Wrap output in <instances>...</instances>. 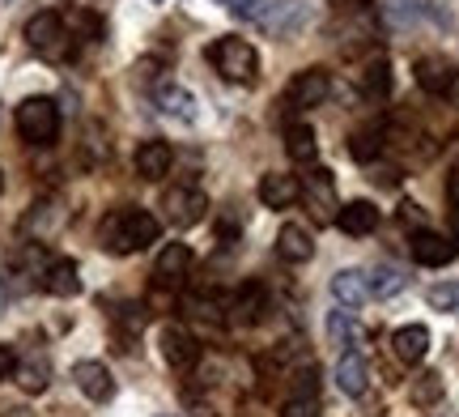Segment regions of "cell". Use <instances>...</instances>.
I'll use <instances>...</instances> for the list:
<instances>
[{
    "label": "cell",
    "instance_id": "1",
    "mask_svg": "<svg viewBox=\"0 0 459 417\" xmlns=\"http://www.w3.org/2000/svg\"><path fill=\"white\" fill-rule=\"evenodd\" d=\"M158 234H162V222L149 213V209L124 204V209L107 213L99 239H102V248L111 251V256H132V251H145L149 243H158Z\"/></svg>",
    "mask_w": 459,
    "mask_h": 417
},
{
    "label": "cell",
    "instance_id": "16",
    "mask_svg": "<svg viewBox=\"0 0 459 417\" xmlns=\"http://www.w3.org/2000/svg\"><path fill=\"white\" fill-rule=\"evenodd\" d=\"M281 417H319V379H315V370L298 375L290 401L281 404Z\"/></svg>",
    "mask_w": 459,
    "mask_h": 417
},
{
    "label": "cell",
    "instance_id": "9",
    "mask_svg": "<svg viewBox=\"0 0 459 417\" xmlns=\"http://www.w3.org/2000/svg\"><path fill=\"white\" fill-rule=\"evenodd\" d=\"M73 384H77V392H82L85 401H94V404H107L115 396L111 370L102 367V362H94V358H85V362L73 367Z\"/></svg>",
    "mask_w": 459,
    "mask_h": 417
},
{
    "label": "cell",
    "instance_id": "3",
    "mask_svg": "<svg viewBox=\"0 0 459 417\" xmlns=\"http://www.w3.org/2000/svg\"><path fill=\"white\" fill-rule=\"evenodd\" d=\"M13 119H17L22 141H30V145H51V141L60 136V107H56V99H48V94L22 99Z\"/></svg>",
    "mask_w": 459,
    "mask_h": 417
},
{
    "label": "cell",
    "instance_id": "24",
    "mask_svg": "<svg viewBox=\"0 0 459 417\" xmlns=\"http://www.w3.org/2000/svg\"><path fill=\"white\" fill-rule=\"evenodd\" d=\"M234 324H260L264 311H268V294H264L260 282H247L243 290H238V299H234Z\"/></svg>",
    "mask_w": 459,
    "mask_h": 417
},
{
    "label": "cell",
    "instance_id": "15",
    "mask_svg": "<svg viewBox=\"0 0 459 417\" xmlns=\"http://www.w3.org/2000/svg\"><path fill=\"white\" fill-rule=\"evenodd\" d=\"M277 256L285 265H307L315 256V239L307 226H298V222H285L277 230Z\"/></svg>",
    "mask_w": 459,
    "mask_h": 417
},
{
    "label": "cell",
    "instance_id": "19",
    "mask_svg": "<svg viewBox=\"0 0 459 417\" xmlns=\"http://www.w3.org/2000/svg\"><path fill=\"white\" fill-rule=\"evenodd\" d=\"M43 290L56 294V299H73V294H82V273L73 260H51L43 268Z\"/></svg>",
    "mask_w": 459,
    "mask_h": 417
},
{
    "label": "cell",
    "instance_id": "29",
    "mask_svg": "<svg viewBox=\"0 0 459 417\" xmlns=\"http://www.w3.org/2000/svg\"><path fill=\"white\" fill-rule=\"evenodd\" d=\"M17 370V387L22 392H30V396H39V392H48L51 384V367H48V358H30V362H22Z\"/></svg>",
    "mask_w": 459,
    "mask_h": 417
},
{
    "label": "cell",
    "instance_id": "2",
    "mask_svg": "<svg viewBox=\"0 0 459 417\" xmlns=\"http://www.w3.org/2000/svg\"><path fill=\"white\" fill-rule=\"evenodd\" d=\"M204 56H209V65L217 68V77H226V82H234V85L255 82V73H260V51L251 48L247 39H234V34L213 39Z\"/></svg>",
    "mask_w": 459,
    "mask_h": 417
},
{
    "label": "cell",
    "instance_id": "36",
    "mask_svg": "<svg viewBox=\"0 0 459 417\" xmlns=\"http://www.w3.org/2000/svg\"><path fill=\"white\" fill-rule=\"evenodd\" d=\"M221 4H226V9H230V13H238V9H243V4H247V0H221Z\"/></svg>",
    "mask_w": 459,
    "mask_h": 417
},
{
    "label": "cell",
    "instance_id": "20",
    "mask_svg": "<svg viewBox=\"0 0 459 417\" xmlns=\"http://www.w3.org/2000/svg\"><path fill=\"white\" fill-rule=\"evenodd\" d=\"M455 73L459 68L451 65V60H443V56H426V60H417V85L429 90V94H446L451 82H455Z\"/></svg>",
    "mask_w": 459,
    "mask_h": 417
},
{
    "label": "cell",
    "instance_id": "25",
    "mask_svg": "<svg viewBox=\"0 0 459 417\" xmlns=\"http://www.w3.org/2000/svg\"><path fill=\"white\" fill-rule=\"evenodd\" d=\"M302 196L311 204L315 217H336V192H332V179L328 175H307V184H302Z\"/></svg>",
    "mask_w": 459,
    "mask_h": 417
},
{
    "label": "cell",
    "instance_id": "11",
    "mask_svg": "<svg viewBox=\"0 0 459 417\" xmlns=\"http://www.w3.org/2000/svg\"><path fill=\"white\" fill-rule=\"evenodd\" d=\"M158 350H162V358L175 370H192L196 367V358H200L196 336L183 333V328H175V324H166L162 333H158Z\"/></svg>",
    "mask_w": 459,
    "mask_h": 417
},
{
    "label": "cell",
    "instance_id": "23",
    "mask_svg": "<svg viewBox=\"0 0 459 417\" xmlns=\"http://www.w3.org/2000/svg\"><path fill=\"white\" fill-rule=\"evenodd\" d=\"M170 162H175V150L166 141H145L136 150V175L141 179H162L166 170H170Z\"/></svg>",
    "mask_w": 459,
    "mask_h": 417
},
{
    "label": "cell",
    "instance_id": "21",
    "mask_svg": "<svg viewBox=\"0 0 459 417\" xmlns=\"http://www.w3.org/2000/svg\"><path fill=\"white\" fill-rule=\"evenodd\" d=\"M302 196V184H298L294 175H264L260 179V201L268 204V209H290V204Z\"/></svg>",
    "mask_w": 459,
    "mask_h": 417
},
{
    "label": "cell",
    "instance_id": "13",
    "mask_svg": "<svg viewBox=\"0 0 459 417\" xmlns=\"http://www.w3.org/2000/svg\"><path fill=\"white\" fill-rule=\"evenodd\" d=\"M455 239H443V234H434V230H417L412 234V260L417 265H426V268H443L455 260Z\"/></svg>",
    "mask_w": 459,
    "mask_h": 417
},
{
    "label": "cell",
    "instance_id": "35",
    "mask_svg": "<svg viewBox=\"0 0 459 417\" xmlns=\"http://www.w3.org/2000/svg\"><path fill=\"white\" fill-rule=\"evenodd\" d=\"M446 99H451V102L459 107V73H455V82H451V90H446Z\"/></svg>",
    "mask_w": 459,
    "mask_h": 417
},
{
    "label": "cell",
    "instance_id": "22",
    "mask_svg": "<svg viewBox=\"0 0 459 417\" xmlns=\"http://www.w3.org/2000/svg\"><path fill=\"white\" fill-rule=\"evenodd\" d=\"M336 226H341L344 234H353V239H361V234H370L378 226V209L370 201H353V204H341L336 209Z\"/></svg>",
    "mask_w": 459,
    "mask_h": 417
},
{
    "label": "cell",
    "instance_id": "27",
    "mask_svg": "<svg viewBox=\"0 0 459 417\" xmlns=\"http://www.w3.org/2000/svg\"><path fill=\"white\" fill-rule=\"evenodd\" d=\"M387 94H392V68H387V60H375L370 68H361V99L383 102Z\"/></svg>",
    "mask_w": 459,
    "mask_h": 417
},
{
    "label": "cell",
    "instance_id": "37",
    "mask_svg": "<svg viewBox=\"0 0 459 417\" xmlns=\"http://www.w3.org/2000/svg\"><path fill=\"white\" fill-rule=\"evenodd\" d=\"M0 311H4V290H0Z\"/></svg>",
    "mask_w": 459,
    "mask_h": 417
},
{
    "label": "cell",
    "instance_id": "18",
    "mask_svg": "<svg viewBox=\"0 0 459 417\" xmlns=\"http://www.w3.org/2000/svg\"><path fill=\"white\" fill-rule=\"evenodd\" d=\"M332 299L341 302V307H361V302L370 299V282H366V273L361 268H341L336 277H332Z\"/></svg>",
    "mask_w": 459,
    "mask_h": 417
},
{
    "label": "cell",
    "instance_id": "28",
    "mask_svg": "<svg viewBox=\"0 0 459 417\" xmlns=\"http://www.w3.org/2000/svg\"><path fill=\"white\" fill-rule=\"evenodd\" d=\"M285 150H290L294 162H315L319 158V141H315V133L307 124H290L285 128Z\"/></svg>",
    "mask_w": 459,
    "mask_h": 417
},
{
    "label": "cell",
    "instance_id": "17",
    "mask_svg": "<svg viewBox=\"0 0 459 417\" xmlns=\"http://www.w3.org/2000/svg\"><path fill=\"white\" fill-rule=\"evenodd\" d=\"M361 336H366V328H361L358 311H349V307L328 311V341L332 345H341V350H358Z\"/></svg>",
    "mask_w": 459,
    "mask_h": 417
},
{
    "label": "cell",
    "instance_id": "14",
    "mask_svg": "<svg viewBox=\"0 0 459 417\" xmlns=\"http://www.w3.org/2000/svg\"><path fill=\"white\" fill-rule=\"evenodd\" d=\"M392 353H395V362L417 367V362L429 353V328L426 324H404V328H395L392 333Z\"/></svg>",
    "mask_w": 459,
    "mask_h": 417
},
{
    "label": "cell",
    "instance_id": "6",
    "mask_svg": "<svg viewBox=\"0 0 459 417\" xmlns=\"http://www.w3.org/2000/svg\"><path fill=\"white\" fill-rule=\"evenodd\" d=\"M328 94H332L328 68H302L290 82V107H298V111H311L319 102H328Z\"/></svg>",
    "mask_w": 459,
    "mask_h": 417
},
{
    "label": "cell",
    "instance_id": "32",
    "mask_svg": "<svg viewBox=\"0 0 459 417\" xmlns=\"http://www.w3.org/2000/svg\"><path fill=\"white\" fill-rule=\"evenodd\" d=\"M426 302H429V307H434V311H451V316H459V282L429 285Z\"/></svg>",
    "mask_w": 459,
    "mask_h": 417
},
{
    "label": "cell",
    "instance_id": "5",
    "mask_svg": "<svg viewBox=\"0 0 459 417\" xmlns=\"http://www.w3.org/2000/svg\"><path fill=\"white\" fill-rule=\"evenodd\" d=\"M26 43H30L39 56H68V30H65V17L60 13H34L26 22Z\"/></svg>",
    "mask_w": 459,
    "mask_h": 417
},
{
    "label": "cell",
    "instance_id": "31",
    "mask_svg": "<svg viewBox=\"0 0 459 417\" xmlns=\"http://www.w3.org/2000/svg\"><path fill=\"white\" fill-rule=\"evenodd\" d=\"M349 153H353L358 162H375L378 153H383V124H375V128H361V133H353V141H349Z\"/></svg>",
    "mask_w": 459,
    "mask_h": 417
},
{
    "label": "cell",
    "instance_id": "12",
    "mask_svg": "<svg viewBox=\"0 0 459 417\" xmlns=\"http://www.w3.org/2000/svg\"><path fill=\"white\" fill-rule=\"evenodd\" d=\"M153 102H158V111H162L166 119H175V124H196V116H200L196 94L183 90V85H158V90H153Z\"/></svg>",
    "mask_w": 459,
    "mask_h": 417
},
{
    "label": "cell",
    "instance_id": "40",
    "mask_svg": "<svg viewBox=\"0 0 459 417\" xmlns=\"http://www.w3.org/2000/svg\"><path fill=\"white\" fill-rule=\"evenodd\" d=\"M166 417H170V413H166Z\"/></svg>",
    "mask_w": 459,
    "mask_h": 417
},
{
    "label": "cell",
    "instance_id": "4",
    "mask_svg": "<svg viewBox=\"0 0 459 417\" xmlns=\"http://www.w3.org/2000/svg\"><path fill=\"white\" fill-rule=\"evenodd\" d=\"M234 17H243L268 34H290L294 26H302V4L298 0H247Z\"/></svg>",
    "mask_w": 459,
    "mask_h": 417
},
{
    "label": "cell",
    "instance_id": "7",
    "mask_svg": "<svg viewBox=\"0 0 459 417\" xmlns=\"http://www.w3.org/2000/svg\"><path fill=\"white\" fill-rule=\"evenodd\" d=\"M336 387H341L349 401H361L366 387H370V362L361 350H341L336 358Z\"/></svg>",
    "mask_w": 459,
    "mask_h": 417
},
{
    "label": "cell",
    "instance_id": "26",
    "mask_svg": "<svg viewBox=\"0 0 459 417\" xmlns=\"http://www.w3.org/2000/svg\"><path fill=\"white\" fill-rule=\"evenodd\" d=\"M366 282H370V299H395L409 285V277H404V268L378 265L375 273H366Z\"/></svg>",
    "mask_w": 459,
    "mask_h": 417
},
{
    "label": "cell",
    "instance_id": "10",
    "mask_svg": "<svg viewBox=\"0 0 459 417\" xmlns=\"http://www.w3.org/2000/svg\"><path fill=\"white\" fill-rule=\"evenodd\" d=\"M192 277V248L187 243H166L162 251H158V265H153V282L158 285H183Z\"/></svg>",
    "mask_w": 459,
    "mask_h": 417
},
{
    "label": "cell",
    "instance_id": "38",
    "mask_svg": "<svg viewBox=\"0 0 459 417\" xmlns=\"http://www.w3.org/2000/svg\"><path fill=\"white\" fill-rule=\"evenodd\" d=\"M0 187H4V175H0Z\"/></svg>",
    "mask_w": 459,
    "mask_h": 417
},
{
    "label": "cell",
    "instance_id": "30",
    "mask_svg": "<svg viewBox=\"0 0 459 417\" xmlns=\"http://www.w3.org/2000/svg\"><path fill=\"white\" fill-rule=\"evenodd\" d=\"M409 401L417 409H434V404L443 401V375L438 370H426V375H417L409 387Z\"/></svg>",
    "mask_w": 459,
    "mask_h": 417
},
{
    "label": "cell",
    "instance_id": "33",
    "mask_svg": "<svg viewBox=\"0 0 459 417\" xmlns=\"http://www.w3.org/2000/svg\"><path fill=\"white\" fill-rule=\"evenodd\" d=\"M387 17H392L395 26H412V22L421 17V4H417V0H392V4H387Z\"/></svg>",
    "mask_w": 459,
    "mask_h": 417
},
{
    "label": "cell",
    "instance_id": "39",
    "mask_svg": "<svg viewBox=\"0 0 459 417\" xmlns=\"http://www.w3.org/2000/svg\"><path fill=\"white\" fill-rule=\"evenodd\" d=\"M153 4H162V0H153Z\"/></svg>",
    "mask_w": 459,
    "mask_h": 417
},
{
    "label": "cell",
    "instance_id": "8",
    "mask_svg": "<svg viewBox=\"0 0 459 417\" xmlns=\"http://www.w3.org/2000/svg\"><path fill=\"white\" fill-rule=\"evenodd\" d=\"M162 209L175 226H196V222H204V213H209V196L196 192V187H170Z\"/></svg>",
    "mask_w": 459,
    "mask_h": 417
},
{
    "label": "cell",
    "instance_id": "34",
    "mask_svg": "<svg viewBox=\"0 0 459 417\" xmlns=\"http://www.w3.org/2000/svg\"><path fill=\"white\" fill-rule=\"evenodd\" d=\"M17 367V358H13V350L9 345H0V379H9V370Z\"/></svg>",
    "mask_w": 459,
    "mask_h": 417
}]
</instances>
